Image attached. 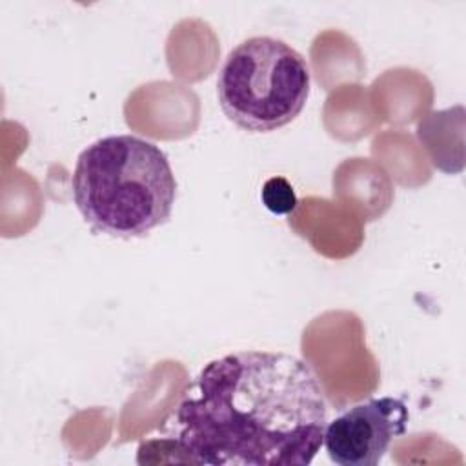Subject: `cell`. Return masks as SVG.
I'll return each instance as SVG.
<instances>
[{
	"mask_svg": "<svg viewBox=\"0 0 466 466\" xmlns=\"http://www.w3.org/2000/svg\"><path fill=\"white\" fill-rule=\"evenodd\" d=\"M408 419V408L400 399H370L329 420L322 446L335 464L375 466L393 439L406 433Z\"/></svg>",
	"mask_w": 466,
	"mask_h": 466,
	"instance_id": "obj_4",
	"label": "cell"
},
{
	"mask_svg": "<svg viewBox=\"0 0 466 466\" xmlns=\"http://www.w3.org/2000/svg\"><path fill=\"white\" fill-rule=\"evenodd\" d=\"M71 193L78 213L93 229L137 238L167 222L177 180L157 144L135 135H111L82 149Z\"/></svg>",
	"mask_w": 466,
	"mask_h": 466,
	"instance_id": "obj_2",
	"label": "cell"
},
{
	"mask_svg": "<svg viewBox=\"0 0 466 466\" xmlns=\"http://www.w3.org/2000/svg\"><path fill=\"white\" fill-rule=\"evenodd\" d=\"M306 58L280 38L258 35L235 46L217 78L224 115L251 133H269L293 122L309 96Z\"/></svg>",
	"mask_w": 466,
	"mask_h": 466,
	"instance_id": "obj_3",
	"label": "cell"
},
{
	"mask_svg": "<svg viewBox=\"0 0 466 466\" xmlns=\"http://www.w3.org/2000/svg\"><path fill=\"white\" fill-rule=\"evenodd\" d=\"M328 406L315 371L284 351L209 360L175 413L186 461L209 466H306L322 446Z\"/></svg>",
	"mask_w": 466,
	"mask_h": 466,
	"instance_id": "obj_1",
	"label": "cell"
},
{
	"mask_svg": "<svg viewBox=\"0 0 466 466\" xmlns=\"http://www.w3.org/2000/svg\"><path fill=\"white\" fill-rule=\"evenodd\" d=\"M262 204L275 215H288L297 208V195L293 186L284 177H271L264 182L260 191Z\"/></svg>",
	"mask_w": 466,
	"mask_h": 466,
	"instance_id": "obj_5",
	"label": "cell"
}]
</instances>
